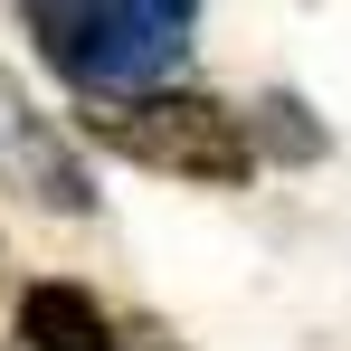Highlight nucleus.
I'll return each mask as SVG.
<instances>
[{"instance_id":"obj_5","label":"nucleus","mask_w":351,"mask_h":351,"mask_svg":"<svg viewBox=\"0 0 351 351\" xmlns=\"http://www.w3.org/2000/svg\"><path fill=\"white\" fill-rule=\"evenodd\" d=\"M266 133H276V143H285L294 162H304V152H313V133H304V123H294V105H285V95H276V105H266Z\"/></svg>"},{"instance_id":"obj_3","label":"nucleus","mask_w":351,"mask_h":351,"mask_svg":"<svg viewBox=\"0 0 351 351\" xmlns=\"http://www.w3.org/2000/svg\"><path fill=\"white\" fill-rule=\"evenodd\" d=\"M0 171L19 180L38 209H58V219H86V209H95V180H86V162L66 152V133L38 114V105H29L10 76H0Z\"/></svg>"},{"instance_id":"obj_2","label":"nucleus","mask_w":351,"mask_h":351,"mask_svg":"<svg viewBox=\"0 0 351 351\" xmlns=\"http://www.w3.org/2000/svg\"><path fill=\"white\" fill-rule=\"evenodd\" d=\"M95 133L133 152L143 171H180V180H209V190H237L256 171V123L228 114L219 95H190V86H143V95H105Z\"/></svg>"},{"instance_id":"obj_1","label":"nucleus","mask_w":351,"mask_h":351,"mask_svg":"<svg viewBox=\"0 0 351 351\" xmlns=\"http://www.w3.org/2000/svg\"><path fill=\"white\" fill-rule=\"evenodd\" d=\"M38 58L58 66L86 105L171 86L199 29V0H19Z\"/></svg>"},{"instance_id":"obj_4","label":"nucleus","mask_w":351,"mask_h":351,"mask_svg":"<svg viewBox=\"0 0 351 351\" xmlns=\"http://www.w3.org/2000/svg\"><path fill=\"white\" fill-rule=\"evenodd\" d=\"M19 351H114V323L86 285H29L19 294Z\"/></svg>"}]
</instances>
